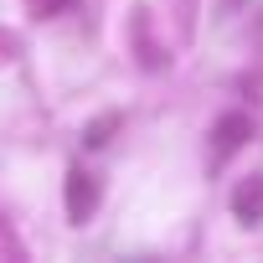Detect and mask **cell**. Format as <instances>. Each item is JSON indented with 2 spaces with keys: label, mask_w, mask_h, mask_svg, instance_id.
<instances>
[{
  "label": "cell",
  "mask_w": 263,
  "mask_h": 263,
  "mask_svg": "<svg viewBox=\"0 0 263 263\" xmlns=\"http://www.w3.org/2000/svg\"><path fill=\"white\" fill-rule=\"evenodd\" d=\"M232 212H237L242 222H263V176H253L248 186H237V196H232Z\"/></svg>",
  "instance_id": "obj_3"
},
{
  "label": "cell",
  "mask_w": 263,
  "mask_h": 263,
  "mask_svg": "<svg viewBox=\"0 0 263 263\" xmlns=\"http://www.w3.org/2000/svg\"><path fill=\"white\" fill-rule=\"evenodd\" d=\"M248 135H253V119H248V114H227V119H217V155H232Z\"/></svg>",
  "instance_id": "obj_2"
},
{
  "label": "cell",
  "mask_w": 263,
  "mask_h": 263,
  "mask_svg": "<svg viewBox=\"0 0 263 263\" xmlns=\"http://www.w3.org/2000/svg\"><path fill=\"white\" fill-rule=\"evenodd\" d=\"M108 129H114V119H98V124L88 129V145H103V135H108Z\"/></svg>",
  "instance_id": "obj_4"
},
{
  "label": "cell",
  "mask_w": 263,
  "mask_h": 263,
  "mask_svg": "<svg viewBox=\"0 0 263 263\" xmlns=\"http://www.w3.org/2000/svg\"><path fill=\"white\" fill-rule=\"evenodd\" d=\"M93 206H98V186H93V176L72 171V176H67V217H72V222H83Z\"/></svg>",
  "instance_id": "obj_1"
}]
</instances>
